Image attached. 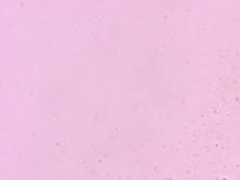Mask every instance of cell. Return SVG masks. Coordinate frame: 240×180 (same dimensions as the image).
Returning <instances> with one entry per match:
<instances>
[{
	"label": "cell",
	"mask_w": 240,
	"mask_h": 180,
	"mask_svg": "<svg viewBox=\"0 0 240 180\" xmlns=\"http://www.w3.org/2000/svg\"><path fill=\"white\" fill-rule=\"evenodd\" d=\"M23 16H24V17H25V18H26V19H27V20L29 22V23H30V24H31V25H32V27H33V28H34V30L36 32L37 34L39 36V37H40V38H41V40L42 41V42L44 44V45H45V46H46V47H47V45H46V44H45V43H44L43 40L42 39L41 37V36L40 35V34H39V33H38V31H37L36 30V29L35 28V27H34V25H33V24H32V23H30V22L28 20V18H27V17H26V16H25V15H23Z\"/></svg>",
	"instance_id": "obj_2"
},
{
	"label": "cell",
	"mask_w": 240,
	"mask_h": 180,
	"mask_svg": "<svg viewBox=\"0 0 240 180\" xmlns=\"http://www.w3.org/2000/svg\"><path fill=\"white\" fill-rule=\"evenodd\" d=\"M63 46V45H62V46H59V47H57V48H55V49H54L52 50L51 51H50L49 52H47V53H46V54H43V55H42L41 56H40V57H39L38 58H37V59H36V60H35V61H34V62H33V63H31V64H30V65H29V66L28 67L27 69H26V70H24V72H23V73H22V74L21 76H22V75H23V74H24V73H25V72H26V71H27V70H28V69H29V68H30V67H31V66H32V65H33V64H34V63H35V62H36V61H37L38 60H39V59H40V58H41L43 57V56H45V55L49 54V53H50V52H52V51H53L55 50L56 49H58V48H60V47H62V46Z\"/></svg>",
	"instance_id": "obj_1"
}]
</instances>
